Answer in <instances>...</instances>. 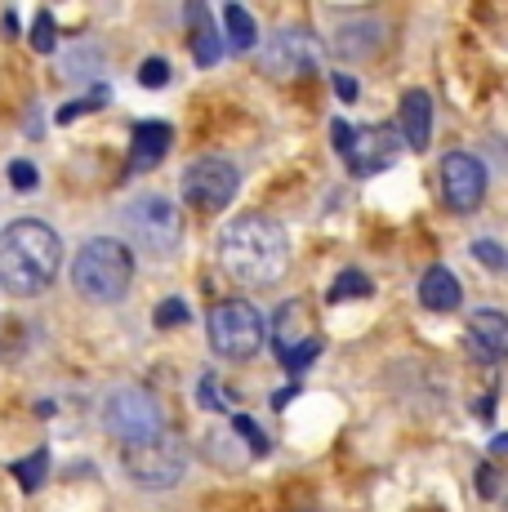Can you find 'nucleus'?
Returning a JSON list of instances; mask_svg holds the SVG:
<instances>
[{
  "label": "nucleus",
  "instance_id": "9b49d317",
  "mask_svg": "<svg viewBox=\"0 0 508 512\" xmlns=\"http://www.w3.org/2000/svg\"><path fill=\"white\" fill-rule=\"evenodd\" d=\"M402 134L397 125H361L357 130V143H353V156H348V170L370 179V174H384L388 165H397L402 156Z\"/></svg>",
  "mask_w": 508,
  "mask_h": 512
},
{
  "label": "nucleus",
  "instance_id": "1a4fd4ad",
  "mask_svg": "<svg viewBox=\"0 0 508 512\" xmlns=\"http://www.w3.org/2000/svg\"><path fill=\"white\" fill-rule=\"evenodd\" d=\"M321 58H326V49H321V41L308 32V27H281V32H272L259 49L263 72L277 76V81L312 76L321 67Z\"/></svg>",
  "mask_w": 508,
  "mask_h": 512
},
{
  "label": "nucleus",
  "instance_id": "f8f14e48",
  "mask_svg": "<svg viewBox=\"0 0 508 512\" xmlns=\"http://www.w3.org/2000/svg\"><path fill=\"white\" fill-rule=\"evenodd\" d=\"M464 348H468V357L482 361V366L508 361V312H500V308H477V312H468Z\"/></svg>",
  "mask_w": 508,
  "mask_h": 512
},
{
  "label": "nucleus",
  "instance_id": "bb28decb",
  "mask_svg": "<svg viewBox=\"0 0 508 512\" xmlns=\"http://www.w3.org/2000/svg\"><path fill=\"white\" fill-rule=\"evenodd\" d=\"M139 85L143 90H161V85H170V63H165V58H143L139 63Z\"/></svg>",
  "mask_w": 508,
  "mask_h": 512
},
{
  "label": "nucleus",
  "instance_id": "f257e3e1",
  "mask_svg": "<svg viewBox=\"0 0 508 512\" xmlns=\"http://www.w3.org/2000/svg\"><path fill=\"white\" fill-rule=\"evenodd\" d=\"M214 254H219V268L228 272L237 285H277L290 268V236L277 219L268 214H237L219 228V241H214Z\"/></svg>",
  "mask_w": 508,
  "mask_h": 512
},
{
  "label": "nucleus",
  "instance_id": "72a5a7b5",
  "mask_svg": "<svg viewBox=\"0 0 508 512\" xmlns=\"http://www.w3.org/2000/svg\"><path fill=\"white\" fill-rule=\"evenodd\" d=\"M335 94L344 98V103H353V98H357V81H353V76H335Z\"/></svg>",
  "mask_w": 508,
  "mask_h": 512
},
{
  "label": "nucleus",
  "instance_id": "393cba45",
  "mask_svg": "<svg viewBox=\"0 0 508 512\" xmlns=\"http://www.w3.org/2000/svg\"><path fill=\"white\" fill-rule=\"evenodd\" d=\"M188 317H192V312H188V303H183V299H161V303H156V326H161V330L188 326Z\"/></svg>",
  "mask_w": 508,
  "mask_h": 512
},
{
  "label": "nucleus",
  "instance_id": "4468645a",
  "mask_svg": "<svg viewBox=\"0 0 508 512\" xmlns=\"http://www.w3.org/2000/svg\"><path fill=\"white\" fill-rule=\"evenodd\" d=\"M174 143V130L165 121H143L134 125V143H130V161H125V174H148L156 165L165 161V152H170Z\"/></svg>",
  "mask_w": 508,
  "mask_h": 512
},
{
  "label": "nucleus",
  "instance_id": "cd10ccee",
  "mask_svg": "<svg viewBox=\"0 0 508 512\" xmlns=\"http://www.w3.org/2000/svg\"><path fill=\"white\" fill-rule=\"evenodd\" d=\"M107 98V90L99 85L90 98H76V103H67V107H58V125H67V121H76V116H85V112H99V103Z\"/></svg>",
  "mask_w": 508,
  "mask_h": 512
},
{
  "label": "nucleus",
  "instance_id": "f704fd0d",
  "mask_svg": "<svg viewBox=\"0 0 508 512\" xmlns=\"http://www.w3.org/2000/svg\"><path fill=\"white\" fill-rule=\"evenodd\" d=\"M295 397H299V388H295V383H290V388H281L277 397H272V406H277V410H286V406H290V401H295Z\"/></svg>",
  "mask_w": 508,
  "mask_h": 512
},
{
  "label": "nucleus",
  "instance_id": "9d476101",
  "mask_svg": "<svg viewBox=\"0 0 508 512\" xmlns=\"http://www.w3.org/2000/svg\"><path fill=\"white\" fill-rule=\"evenodd\" d=\"M486 183H491V174H486V165L477 161L473 152H446L442 156V196L455 214L482 210Z\"/></svg>",
  "mask_w": 508,
  "mask_h": 512
},
{
  "label": "nucleus",
  "instance_id": "c85d7f7f",
  "mask_svg": "<svg viewBox=\"0 0 508 512\" xmlns=\"http://www.w3.org/2000/svg\"><path fill=\"white\" fill-rule=\"evenodd\" d=\"M210 450H214V459H228V468H241V464H246V450H237V446H232V428L228 432H219V437H214L210 441Z\"/></svg>",
  "mask_w": 508,
  "mask_h": 512
},
{
  "label": "nucleus",
  "instance_id": "a878e982",
  "mask_svg": "<svg viewBox=\"0 0 508 512\" xmlns=\"http://www.w3.org/2000/svg\"><path fill=\"white\" fill-rule=\"evenodd\" d=\"M54 45H58L54 14H50V9H41V14H36V23H32V49H36V54H54Z\"/></svg>",
  "mask_w": 508,
  "mask_h": 512
},
{
  "label": "nucleus",
  "instance_id": "7ed1b4c3",
  "mask_svg": "<svg viewBox=\"0 0 508 512\" xmlns=\"http://www.w3.org/2000/svg\"><path fill=\"white\" fill-rule=\"evenodd\" d=\"M72 285L90 303H121L134 285V250L116 236H94L76 250Z\"/></svg>",
  "mask_w": 508,
  "mask_h": 512
},
{
  "label": "nucleus",
  "instance_id": "dca6fc26",
  "mask_svg": "<svg viewBox=\"0 0 508 512\" xmlns=\"http://www.w3.org/2000/svg\"><path fill=\"white\" fill-rule=\"evenodd\" d=\"M459 299H464V290H459L455 272L433 263V268L424 272V281H419V303H424L428 312H455Z\"/></svg>",
  "mask_w": 508,
  "mask_h": 512
},
{
  "label": "nucleus",
  "instance_id": "f03ea898",
  "mask_svg": "<svg viewBox=\"0 0 508 512\" xmlns=\"http://www.w3.org/2000/svg\"><path fill=\"white\" fill-rule=\"evenodd\" d=\"M63 268V241L50 223L41 219H18L0 236V285L14 299H32V294L50 290V281Z\"/></svg>",
  "mask_w": 508,
  "mask_h": 512
},
{
  "label": "nucleus",
  "instance_id": "b1692460",
  "mask_svg": "<svg viewBox=\"0 0 508 512\" xmlns=\"http://www.w3.org/2000/svg\"><path fill=\"white\" fill-rule=\"evenodd\" d=\"M99 72V49L81 45V49H67L63 58V76H94Z\"/></svg>",
  "mask_w": 508,
  "mask_h": 512
},
{
  "label": "nucleus",
  "instance_id": "c756f323",
  "mask_svg": "<svg viewBox=\"0 0 508 512\" xmlns=\"http://www.w3.org/2000/svg\"><path fill=\"white\" fill-rule=\"evenodd\" d=\"M330 139H335V152L344 156V161H348V156H353L357 130H353V125H348V121H339V116H335V121H330Z\"/></svg>",
  "mask_w": 508,
  "mask_h": 512
},
{
  "label": "nucleus",
  "instance_id": "412c9836",
  "mask_svg": "<svg viewBox=\"0 0 508 512\" xmlns=\"http://www.w3.org/2000/svg\"><path fill=\"white\" fill-rule=\"evenodd\" d=\"M370 290H375V285H370L366 272L344 268V272H339V281H335V290H330V303H344V299H366Z\"/></svg>",
  "mask_w": 508,
  "mask_h": 512
},
{
  "label": "nucleus",
  "instance_id": "0eeeda50",
  "mask_svg": "<svg viewBox=\"0 0 508 512\" xmlns=\"http://www.w3.org/2000/svg\"><path fill=\"white\" fill-rule=\"evenodd\" d=\"M103 428H107V437L125 441V446H139V441H152L165 432V410L152 392L121 388L103 401Z\"/></svg>",
  "mask_w": 508,
  "mask_h": 512
},
{
  "label": "nucleus",
  "instance_id": "c9c22d12",
  "mask_svg": "<svg viewBox=\"0 0 508 512\" xmlns=\"http://www.w3.org/2000/svg\"><path fill=\"white\" fill-rule=\"evenodd\" d=\"M491 455H508V432H500V437H491Z\"/></svg>",
  "mask_w": 508,
  "mask_h": 512
},
{
  "label": "nucleus",
  "instance_id": "20e7f679",
  "mask_svg": "<svg viewBox=\"0 0 508 512\" xmlns=\"http://www.w3.org/2000/svg\"><path fill=\"white\" fill-rule=\"evenodd\" d=\"M121 464L130 472L134 486L143 490H170L188 477V441L179 432L165 428L161 437L139 441V446H125L121 450Z\"/></svg>",
  "mask_w": 508,
  "mask_h": 512
},
{
  "label": "nucleus",
  "instance_id": "a211bd4d",
  "mask_svg": "<svg viewBox=\"0 0 508 512\" xmlns=\"http://www.w3.org/2000/svg\"><path fill=\"white\" fill-rule=\"evenodd\" d=\"M188 18L197 23V36H192V58H197L201 67H214L223 58V41H219V32H214L210 14H205V5H192Z\"/></svg>",
  "mask_w": 508,
  "mask_h": 512
},
{
  "label": "nucleus",
  "instance_id": "473e14b6",
  "mask_svg": "<svg viewBox=\"0 0 508 512\" xmlns=\"http://www.w3.org/2000/svg\"><path fill=\"white\" fill-rule=\"evenodd\" d=\"M473 254L486 263V268H508V254H504L495 241H477V245H473Z\"/></svg>",
  "mask_w": 508,
  "mask_h": 512
},
{
  "label": "nucleus",
  "instance_id": "f3484780",
  "mask_svg": "<svg viewBox=\"0 0 508 512\" xmlns=\"http://www.w3.org/2000/svg\"><path fill=\"white\" fill-rule=\"evenodd\" d=\"M308 317H312V308H308L304 299H290V303H281V312H277V326H272V334H277V352H290V348H299V343L317 339V334H304Z\"/></svg>",
  "mask_w": 508,
  "mask_h": 512
},
{
  "label": "nucleus",
  "instance_id": "39448f33",
  "mask_svg": "<svg viewBox=\"0 0 508 512\" xmlns=\"http://www.w3.org/2000/svg\"><path fill=\"white\" fill-rule=\"evenodd\" d=\"M125 228H130L134 245L148 250L152 259H170L183 241V214L170 196L148 192V196H134V201L125 205Z\"/></svg>",
  "mask_w": 508,
  "mask_h": 512
},
{
  "label": "nucleus",
  "instance_id": "4be33fe9",
  "mask_svg": "<svg viewBox=\"0 0 508 512\" xmlns=\"http://www.w3.org/2000/svg\"><path fill=\"white\" fill-rule=\"evenodd\" d=\"M321 348H326V339H308V343H299V348H290V352H281V366H286L290 374H299V370H308L312 361L321 357Z\"/></svg>",
  "mask_w": 508,
  "mask_h": 512
},
{
  "label": "nucleus",
  "instance_id": "ddd939ff",
  "mask_svg": "<svg viewBox=\"0 0 508 512\" xmlns=\"http://www.w3.org/2000/svg\"><path fill=\"white\" fill-rule=\"evenodd\" d=\"M384 45H388V27L379 23V18H353V23H344L335 32V41H330V49H335L344 63H370Z\"/></svg>",
  "mask_w": 508,
  "mask_h": 512
},
{
  "label": "nucleus",
  "instance_id": "7c9ffc66",
  "mask_svg": "<svg viewBox=\"0 0 508 512\" xmlns=\"http://www.w3.org/2000/svg\"><path fill=\"white\" fill-rule=\"evenodd\" d=\"M201 410H223L228 406V397H223V388L214 383V374H201Z\"/></svg>",
  "mask_w": 508,
  "mask_h": 512
},
{
  "label": "nucleus",
  "instance_id": "423d86ee",
  "mask_svg": "<svg viewBox=\"0 0 508 512\" xmlns=\"http://www.w3.org/2000/svg\"><path fill=\"white\" fill-rule=\"evenodd\" d=\"M263 317H259V308L246 299H223V303H214V312H210V348L219 352L223 361H250V357H259V348H263Z\"/></svg>",
  "mask_w": 508,
  "mask_h": 512
},
{
  "label": "nucleus",
  "instance_id": "2eb2a0df",
  "mask_svg": "<svg viewBox=\"0 0 508 512\" xmlns=\"http://www.w3.org/2000/svg\"><path fill=\"white\" fill-rule=\"evenodd\" d=\"M402 139L415 152H424L428 139H433V98L424 90H406L402 98Z\"/></svg>",
  "mask_w": 508,
  "mask_h": 512
},
{
  "label": "nucleus",
  "instance_id": "6e6552de",
  "mask_svg": "<svg viewBox=\"0 0 508 512\" xmlns=\"http://www.w3.org/2000/svg\"><path fill=\"white\" fill-rule=\"evenodd\" d=\"M179 192H183V205H192V210L219 214V210H228V205L237 201L241 174H237V165L223 161V156H197V161L183 170Z\"/></svg>",
  "mask_w": 508,
  "mask_h": 512
},
{
  "label": "nucleus",
  "instance_id": "6ab92c4d",
  "mask_svg": "<svg viewBox=\"0 0 508 512\" xmlns=\"http://www.w3.org/2000/svg\"><path fill=\"white\" fill-rule=\"evenodd\" d=\"M223 27H228L232 54H246V49H254V41H259V27H254L250 9H241V5H223Z\"/></svg>",
  "mask_w": 508,
  "mask_h": 512
},
{
  "label": "nucleus",
  "instance_id": "aec40b11",
  "mask_svg": "<svg viewBox=\"0 0 508 512\" xmlns=\"http://www.w3.org/2000/svg\"><path fill=\"white\" fill-rule=\"evenodd\" d=\"M9 472H14V481L23 486V495H36L45 481V472H50V450H32L27 459H18V464H9Z\"/></svg>",
  "mask_w": 508,
  "mask_h": 512
},
{
  "label": "nucleus",
  "instance_id": "2f4dec72",
  "mask_svg": "<svg viewBox=\"0 0 508 512\" xmlns=\"http://www.w3.org/2000/svg\"><path fill=\"white\" fill-rule=\"evenodd\" d=\"M9 183H14L18 192H32L36 187V165L32 161H14L9 165Z\"/></svg>",
  "mask_w": 508,
  "mask_h": 512
},
{
  "label": "nucleus",
  "instance_id": "5701e85b",
  "mask_svg": "<svg viewBox=\"0 0 508 512\" xmlns=\"http://www.w3.org/2000/svg\"><path fill=\"white\" fill-rule=\"evenodd\" d=\"M232 432H237V441L246 450H254V455H268V450H272V441L259 432V423L246 419V415H232Z\"/></svg>",
  "mask_w": 508,
  "mask_h": 512
}]
</instances>
